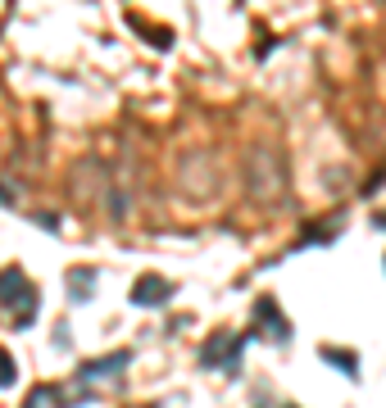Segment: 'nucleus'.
<instances>
[{
	"mask_svg": "<svg viewBox=\"0 0 386 408\" xmlns=\"http://www.w3.org/2000/svg\"><path fill=\"white\" fill-rule=\"evenodd\" d=\"M255 313H259V322H268V327H273V336H277V340H286V336H291V327H286L282 318H277L273 299H259V308H255Z\"/></svg>",
	"mask_w": 386,
	"mask_h": 408,
	"instance_id": "obj_3",
	"label": "nucleus"
},
{
	"mask_svg": "<svg viewBox=\"0 0 386 408\" xmlns=\"http://www.w3.org/2000/svg\"><path fill=\"white\" fill-rule=\"evenodd\" d=\"M0 299H5L9 308H14V304H36V290L27 286V277L18 268H5V272H0Z\"/></svg>",
	"mask_w": 386,
	"mask_h": 408,
	"instance_id": "obj_1",
	"label": "nucleus"
},
{
	"mask_svg": "<svg viewBox=\"0 0 386 408\" xmlns=\"http://www.w3.org/2000/svg\"><path fill=\"white\" fill-rule=\"evenodd\" d=\"M173 295V286L164 277H141L137 286H132V299H137V304H146V308H154V304H164V299Z\"/></svg>",
	"mask_w": 386,
	"mask_h": 408,
	"instance_id": "obj_2",
	"label": "nucleus"
},
{
	"mask_svg": "<svg viewBox=\"0 0 386 408\" xmlns=\"http://www.w3.org/2000/svg\"><path fill=\"white\" fill-rule=\"evenodd\" d=\"M5 386H14V358L0 349V390H5Z\"/></svg>",
	"mask_w": 386,
	"mask_h": 408,
	"instance_id": "obj_6",
	"label": "nucleus"
},
{
	"mask_svg": "<svg viewBox=\"0 0 386 408\" xmlns=\"http://www.w3.org/2000/svg\"><path fill=\"white\" fill-rule=\"evenodd\" d=\"M114 367H128V354H114V358H105V363H86V367H82V376L91 381V376H100V372H114Z\"/></svg>",
	"mask_w": 386,
	"mask_h": 408,
	"instance_id": "obj_4",
	"label": "nucleus"
},
{
	"mask_svg": "<svg viewBox=\"0 0 386 408\" xmlns=\"http://www.w3.org/2000/svg\"><path fill=\"white\" fill-rule=\"evenodd\" d=\"M323 358H327V363H336V367H341V372H359V358L341 354V349H323Z\"/></svg>",
	"mask_w": 386,
	"mask_h": 408,
	"instance_id": "obj_5",
	"label": "nucleus"
}]
</instances>
